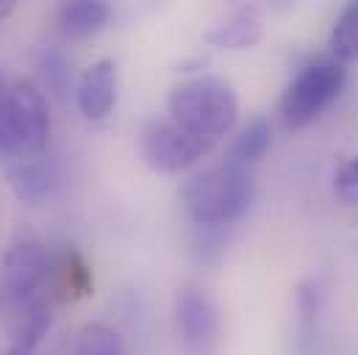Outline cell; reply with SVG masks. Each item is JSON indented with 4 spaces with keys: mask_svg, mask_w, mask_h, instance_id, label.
Returning a JSON list of instances; mask_svg holds the SVG:
<instances>
[{
    "mask_svg": "<svg viewBox=\"0 0 358 355\" xmlns=\"http://www.w3.org/2000/svg\"><path fill=\"white\" fill-rule=\"evenodd\" d=\"M76 103L84 119L100 122L111 114L117 103V64L111 59H97L81 73L76 87Z\"/></svg>",
    "mask_w": 358,
    "mask_h": 355,
    "instance_id": "ba28073f",
    "label": "cell"
},
{
    "mask_svg": "<svg viewBox=\"0 0 358 355\" xmlns=\"http://www.w3.org/2000/svg\"><path fill=\"white\" fill-rule=\"evenodd\" d=\"M108 17H111V8L103 0H73L59 6L56 25L70 39H87L108 22Z\"/></svg>",
    "mask_w": 358,
    "mask_h": 355,
    "instance_id": "7c38bea8",
    "label": "cell"
},
{
    "mask_svg": "<svg viewBox=\"0 0 358 355\" xmlns=\"http://www.w3.org/2000/svg\"><path fill=\"white\" fill-rule=\"evenodd\" d=\"M214 142L189 133L173 119H150L142 128L139 150L150 170L156 173H180L194 167L203 156H208Z\"/></svg>",
    "mask_w": 358,
    "mask_h": 355,
    "instance_id": "8992f818",
    "label": "cell"
},
{
    "mask_svg": "<svg viewBox=\"0 0 358 355\" xmlns=\"http://www.w3.org/2000/svg\"><path fill=\"white\" fill-rule=\"evenodd\" d=\"M317 331H320V289L314 280H303L294 291L292 355H314Z\"/></svg>",
    "mask_w": 358,
    "mask_h": 355,
    "instance_id": "8fae6325",
    "label": "cell"
},
{
    "mask_svg": "<svg viewBox=\"0 0 358 355\" xmlns=\"http://www.w3.org/2000/svg\"><path fill=\"white\" fill-rule=\"evenodd\" d=\"M0 156H3V145H0Z\"/></svg>",
    "mask_w": 358,
    "mask_h": 355,
    "instance_id": "44dd1931",
    "label": "cell"
},
{
    "mask_svg": "<svg viewBox=\"0 0 358 355\" xmlns=\"http://www.w3.org/2000/svg\"><path fill=\"white\" fill-rule=\"evenodd\" d=\"M262 39V20L253 11H231L206 31V42L220 50H250Z\"/></svg>",
    "mask_w": 358,
    "mask_h": 355,
    "instance_id": "30bf717a",
    "label": "cell"
},
{
    "mask_svg": "<svg viewBox=\"0 0 358 355\" xmlns=\"http://www.w3.org/2000/svg\"><path fill=\"white\" fill-rule=\"evenodd\" d=\"M50 139V108L42 89L31 81H11L0 108V142L6 159L42 156Z\"/></svg>",
    "mask_w": 358,
    "mask_h": 355,
    "instance_id": "277c9868",
    "label": "cell"
},
{
    "mask_svg": "<svg viewBox=\"0 0 358 355\" xmlns=\"http://www.w3.org/2000/svg\"><path fill=\"white\" fill-rule=\"evenodd\" d=\"M36 70H39L45 87L53 94L62 97L67 92V87H70V64H67V56L59 48H42L36 53Z\"/></svg>",
    "mask_w": 358,
    "mask_h": 355,
    "instance_id": "e0dca14e",
    "label": "cell"
},
{
    "mask_svg": "<svg viewBox=\"0 0 358 355\" xmlns=\"http://www.w3.org/2000/svg\"><path fill=\"white\" fill-rule=\"evenodd\" d=\"M11 191L28 203V205H39L42 200H48L56 189V164L50 159L42 156H25V159H14L6 170Z\"/></svg>",
    "mask_w": 358,
    "mask_h": 355,
    "instance_id": "9c48e42d",
    "label": "cell"
},
{
    "mask_svg": "<svg viewBox=\"0 0 358 355\" xmlns=\"http://www.w3.org/2000/svg\"><path fill=\"white\" fill-rule=\"evenodd\" d=\"M253 180L248 170L234 167L228 161L214 164L183 183L180 203L194 222V228H222L228 231L234 222L245 217L253 203Z\"/></svg>",
    "mask_w": 358,
    "mask_h": 355,
    "instance_id": "6da1fadb",
    "label": "cell"
},
{
    "mask_svg": "<svg viewBox=\"0 0 358 355\" xmlns=\"http://www.w3.org/2000/svg\"><path fill=\"white\" fill-rule=\"evenodd\" d=\"M334 191L342 203L348 205H358V156L356 159H348L336 175H334Z\"/></svg>",
    "mask_w": 358,
    "mask_h": 355,
    "instance_id": "ac0fdd59",
    "label": "cell"
},
{
    "mask_svg": "<svg viewBox=\"0 0 358 355\" xmlns=\"http://www.w3.org/2000/svg\"><path fill=\"white\" fill-rule=\"evenodd\" d=\"M53 259L39 236L20 233L3 259L0 269V331L28 314L42 300H50Z\"/></svg>",
    "mask_w": 358,
    "mask_h": 355,
    "instance_id": "7a4b0ae2",
    "label": "cell"
},
{
    "mask_svg": "<svg viewBox=\"0 0 358 355\" xmlns=\"http://www.w3.org/2000/svg\"><path fill=\"white\" fill-rule=\"evenodd\" d=\"M53 294L62 300H78L92 294V269L81 253L67 250L59 261H53V277H50Z\"/></svg>",
    "mask_w": 358,
    "mask_h": 355,
    "instance_id": "5bb4252c",
    "label": "cell"
},
{
    "mask_svg": "<svg viewBox=\"0 0 358 355\" xmlns=\"http://www.w3.org/2000/svg\"><path fill=\"white\" fill-rule=\"evenodd\" d=\"M0 355H36V347H28V345H20V342H6L0 347Z\"/></svg>",
    "mask_w": 358,
    "mask_h": 355,
    "instance_id": "d6986e66",
    "label": "cell"
},
{
    "mask_svg": "<svg viewBox=\"0 0 358 355\" xmlns=\"http://www.w3.org/2000/svg\"><path fill=\"white\" fill-rule=\"evenodd\" d=\"M170 119L194 136L217 142L231 133L239 117V100L228 81L214 75H197L170 89Z\"/></svg>",
    "mask_w": 358,
    "mask_h": 355,
    "instance_id": "3957f363",
    "label": "cell"
},
{
    "mask_svg": "<svg viewBox=\"0 0 358 355\" xmlns=\"http://www.w3.org/2000/svg\"><path fill=\"white\" fill-rule=\"evenodd\" d=\"M76 355H128L122 336L103 325V322H90L78 331L76 336Z\"/></svg>",
    "mask_w": 358,
    "mask_h": 355,
    "instance_id": "2e32d148",
    "label": "cell"
},
{
    "mask_svg": "<svg viewBox=\"0 0 358 355\" xmlns=\"http://www.w3.org/2000/svg\"><path fill=\"white\" fill-rule=\"evenodd\" d=\"M11 11H14V0H0V28L11 17Z\"/></svg>",
    "mask_w": 358,
    "mask_h": 355,
    "instance_id": "ffe728a7",
    "label": "cell"
},
{
    "mask_svg": "<svg viewBox=\"0 0 358 355\" xmlns=\"http://www.w3.org/2000/svg\"><path fill=\"white\" fill-rule=\"evenodd\" d=\"M331 53L336 61H358V3H348L331 31Z\"/></svg>",
    "mask_w": 358,
    "mask_h": 355,
    "instance_id": "9a60e30c",
    "label": "cell"
},
{
    "mask_svg": "<svg viewBox=\"0 0 358 355\" xmlns=\"http://www.w3.org/2000/svg\"><path fill=\"white\" fill-rule=\"evenodd\" d=\"M348 84V70L342 61L331 59H317L306 64L294 81L286 87L280 97V117L289 128H306L311 125Z\"/></svg>",
    "mask_w": 358,
    "mask_h": 355,
    "instance_id": "5b68a950",
    "label": "cell"
},
{
    "mask_svg": "<svg viewBox=\"0 0 358 355\" xmlns=\"http://www.w3.org/2000/svg\"><path fill=\"white\" fill-rule=\"evenodd\" d=\"M173 322L186 355H214L220 345V308L200 286H180L173 300Z\"/></svg>",
    "mask_w": 358,
    "mask_h": 355,
    "instance_id": "52a82bcc",
    "label": "cell"
},
{
    "mask_svg": "<svg viewBox=\"0 0 358 355\" xmlns=\"http://www.w3.org/2000/svg\"><path fill=\"white\" fill-rule=\"evenodd\" d=\"M269 145H272V125H269V119H264V117H256V119H250L234 136V142L228 145L225 161L234 164V167L248 170L250 164H256L259 159H264Z\"/></svg>",
    "mask_w": 358,
    "mask_h": 355,
    "instance_id": "4fadbf2b",
    "label": "cell"
}]
</instances>
